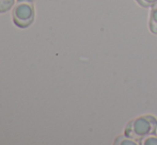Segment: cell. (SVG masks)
<instances>
[{
	"label": "cell",
	"instance_id": "7a4b0ae2",
	"mask_svg": "<svg viewBox=\"0 0 157 145\" xmlns=\"http://www.w3.org/2000/svg\"><path fill=\"white\" fill-rule=\"evenodd\" d=\"M34 20V8L27 0H19L13 10V21L19 28H27Z\"/></svg>",
	"mask_w": 157,
	"mask_h": 145
},
{
	"label": "cell",
	"instance_id": "ba28073f",
	"mask_svg": "<svg viewBox=\"0 0 157 145\" xmlns=\"http://www.w3.org/2000/svg\"><path fill=\"white\" fill-rule=\"evenodd\" d=\"M155 133H156V135H157V128H156V131H155Z\"/></svg>",
	"mask_w": 157,
	"mask_h": 145
},
{
	"label": "cell",
	"instance_id": "3957f363",
	"mask_svg": "<svg viewBox=\"0 0 157 145\" xmlns=\"http://www.w3.org/2000/svg\"><path fill=\"white\" fill-rule=\"evenodd\" d=\"M150 30L152 33L157 34V3L152 6L150 15Z\"/></svg>",
	"mask_w": 157,
	"mask_h": 145
},
{
	"label": "cell",
	"instance_id": "9c48e42d",
	"mask_svg": "<svg viewBox=\"0 0 157 145\" xmlns=\"http://www.w3.org/2000/svg\"><path fill=\"white\" fill-rule=\"evenodd\" d=\"M27 1H32V0H27Z\"/></svg>",
	"mask_w": 157,
	"mask_h": 145
},
{
	"label": "cell",
	"instance_id": "5b68a950",
	"mask_svg": "<svg viewBox=\"0 0 157 145\" xmlns=\"http://www.w3.org/2000/svg\"><path fill=\"white\" fill-rule=\"evenodd\" d=\"M140 144L142 145H157V135L151 133V135L144 137L140 141Z\"/></svg>",
	"mask_w": 157,
	"mask_h": 145
},
{
	"label": "cell",
	"instance_id": "52a82bcc",
	"mask_svg": "<svg viewBox=\"0 0 157 145\" xmlns=\"http://www.w3.org/2000/svg\"><path fill=\"white\" fill-rule=\"evenodd\" d=\"M140 6H144V8H147V6H152L155 3H157V0H136Z\"/></svg>",
	"mask_w": 157,
	"mask_h": 145
},
{
	"label": "cell",
	"instance_id": "8992f818",
	"mask_svg": "<svg viewBox=\"0 0 157 145\" xmlns=\"http://www.w3.org/2000/svg\"><path fill=\"white\" fill-rule=\"evenodd\" d=\"M14 0H0V13L9 11L12 8Z\"/></svg>",
	"mask_w": 157,
	"mask_h": 145
},
{
	"label": "cell",
	"instance_id": "6da1fadb",
	"mask_svg": "<svg viewBox=\"0 0 157 145\" xmlns=\"http://www.w3.org/2000/svg\"><path fill=\"white\" fill-rule=\"evenodd\" d=\"M157 128V118L153 115H142L132 120L125 127V135L140 143L147 136L155 133Z\"/></svg>",
	"mask_w": 157,
	"mask_h": 145
},
{
	"label": "cell",
	"instance_id": "277c9868",
	"mask_svg": "<svg viewBox=\"0 0 157 145\" xmlns=\"http://www.w3.org/2000/svg\"><path fill=\"white\" fill-rule=\"evenodd\" d=\"M114 144L116 145H138L139 142L136 141L135 139H132V138L124 135V136H120V137L117 138L116 141H114Z\"/></svg>",
	"mask_w": 157,
	"mask_h": 145
}]
</instances>
